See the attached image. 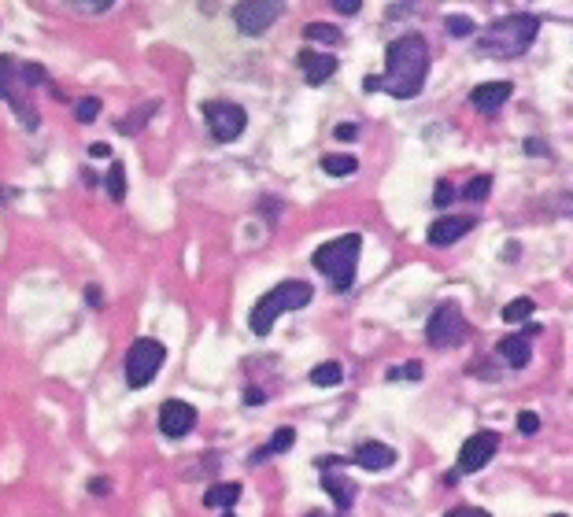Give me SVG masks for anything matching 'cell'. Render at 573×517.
Masks as SVG:
<instances>
[{"label":"cell","instance_id":"cell-2","mask_svg":"<svg viewBox=\"0 0 573 517\" xmlns=\"http://www.w3.org/2000/svg\"><path fill=\"white\" fill-rule=\"evenodd\" d=\"M41 85H48V71L41 64H26V60H15V55H0V100L12 104V111L23 119L26 130L41 126V114H37V104H34V93Z\"/></svg>","mask_w":573,"mask_h":517},{"label":"cell","instance_id":"cell-38","mask_svg":"<svg viewBox=\"0 0 573 517\" xmlns=\"http://www.w3.org/2000/svg\"><path fill=\"white\" fill-rule=\"evenodd\" d=\"M526 152H529V155H548L544 141H537V137H533V141H526Z\"/></svg>","mask_w":573,"mask_h":517},{"label":"cell","instance_id":"cell-28","mask_svg":"<svg viewBox=\"0 0 573 517\" xmlns=\"http://www.w3.org/2000/svg\"><path fill=\"white\" fill-rule=\"evenodd\" d=\"M447 34H451V37H470V34H474V23H470L467 15H451V19H447Z\"/></svg>","mask_w":573,"mask_h":517},{"label":"cell","instance_id":"cell-16","mask_svg":"<svg viewBox=\"0 0 573 517\" xmlns=\"http://www.w3.org/2000/svg\"><path fill=\"white\" fill-rule=\"evenodd\" d=\"M510 82H481L474 93H470V104L478 107V111H485V114H492L496 107H503L507 100H510Z\"/></svg>","mask_w":573,"mask_h":517},{"label":"cell","instance_id":"cell-7","mask_svg":"<svg viewBox=\"0 0 573 517\" xmlns=\"http://www.w3.org/2000/svg\"><path fill=\"white\" fill-rule=\"evenodd\" d=\"M426 340L429 348H458L463 340H470V322L463 318V307L451 300L440 303L426 322Z\"/></svg>","mask_w":573,"mask_h":517},{"label":"cell","instance_id":"cell-29","mask_svg":"<svg viewBox=\"0 0 573 517\" xmlns=\"http://www.w3.org/2000/svg\"><path fill=\"white\" fill-rule=\"evenodd\" d=\"M451 196H455L451 182H437V193H433V207H447V204H451Z\"/></svg>","mask_w":573,"mask_h":517},{"label":"cell","instance_id":"cell-18","mask_svg":"<svg viewBox=\"0 0 573 517\" xmlns=\"http://www.w3.org/2000/svg\"><path fill=\"white\" fill-rule=\"evenodd\" d=\"M293 443H297V429L293 425H281L252 458H248V462L256 466V462H266V458H274V454H285V451H293Z\"/></svg>","mask_w":573,"mask_h":517},{"label":"cell","instance_id":"cell-36","mask_svg":"<svg viewBox=\"0 0 573 517\" xmlns=\"http://www.w3.org/2000/svg\"><path fill=\"white\" fill-rule=\"evenodd\" d=\"M85 300H89V307H104V296H100V289H96V284H89V289H85Z\"/></svg>","mask_w":573,"mask_h":517},{"label":"cell","instance_id":"cell-8","mask_svg":"<svg viewBox=\"0 0 573 517\" xmlns=\"http://www.w3.org/2000/svg\"><path fill=\"white\" fill-rule=\"evenodd\" d=\"M204 123H207V130L218 144H229L248 130V111L234 100H207L204 104Z\"/></svg>","mask_w":573,"mask_h":517},{"label":"cell","instance_id":"cell-23","mask_svg":"<svg viewBox=\"0 0 573 517\" xmlns=\"http://www.w3.org/2000/svg\"><path fill=\"white\" fill-rule=\"evenodd\" d=\"M340 381H344L340 363H318V366L311 370V384H318V388H333V384H340Z\"/></svg>","mask_w":573,"mask_h":517},{"label":"cell","instance_id":"cell-17","mask_svg":"<svg viewBox=\"0 0 573 517\" xmlns=\"http://www.w3.org/2000/svg\"><path fill=\"white\" fill-rule=\"evenodd\" d=\"M241 484L237 481H218V484H211L207 492H204V506H211V510H234L237 506V499H241Z\"/></svg>","mask_w":573,"mask_h":517},{"label":"cell","instance_id":"cell-5","mask_svg":"<svg viewBox=\"0 0 573 517\" xmlns=\"http://www.w3.org/2000/svg\"><path fill=\"white\" fill-rule=\"evenodd\" d=\"M311 300H315V289H311L307 281H281V284H274L270 293H263V296L256 300V307H252V314H248V329H252L256 336H266L281 314L304 311Z\"/></svg>","mask_w":573,"mask_h":517},{"label":"cell","instance_id":"cell-4","mask_svg":"<svg viewBox=\"0 0 573 517\" xmlns=\"http://www.w3.org/2000/svg\"><path fill=\"white\" fill-rule=\"evenodd\" d=\"M359 252H363V237H359V234H344V237H333V241H326L322 248H315L311 266H315L322 277H329L333 293H348L352 284H356Z\"/></svg>","mask_w":573,"mask_h":517},{"label":"cell","instance_id":"cell-37","mask_svg":"<svg viewBox=\"0 0 573 517\" xmlns=\"http://www.w3.org/2000/svg\"><path fill=\"white\" fill-rule=\"evenodd\" d=\"M89 492H93V495H107V492H111V481L96 477V481H89Z\"/></svg>","mask_w":573,"mask_h":517},{"label":"cell","instance_id":"cell-22","mask_svg":"<svg viewBox=\"0 0 573 517\" xmlns=\"http://www.w3.org/2000/svg\"><path fill=\"white\" fill-rule=\"evenodd\" d=\"M304 37L307 41H315V45H340V26H333V23H307L304 26Z\"/></svg>","mask_w":573,"mask_h":517},{"label":"cell","instance_id":"cell-11","mask_svg":"<svg viewBox=\"0 0 573 517\" xmlns=\"http://www.w3.org/2000/svg\"><path fill=\"white\" fill-rule=\"evenodd\" d=\"M196 425V407L186 403V399H166V403L159 407V432L166 440H182L189 436Z\"/></svg>","mask_w":573,"mask_h":517},{"label":"cell","instance_id":"cell-26","mask_svg":"<svg viewBox=\"0 0 573 517\" xmlns=\"http://www.w3.org/2000/svg\"><path fill=\"white\" fill-rule=\"evenodd\" d=\"M488 189H492V174H478L474 182L463 185V200H485Z\"/></svg>","mask_w":573,"mask_h":517},{"label":"cell","instance_id":"cell-6","mask_svg":"<svg viewBox=\"0 0 573 517\" xmlns=\"http://www.w3.org/2000/svg\"><path fill=\"white\" fill-rule=\"evenodd\" d=\"M166 363V348L156 340V336H137L126 352V384L137 392V388H148L156 381V373L163 370Z\"/></svg>","mask_w":573,"mask_h":517},{"label":"cell","instance_id":"cell-12","mask_svg":"<svg viewBox=\"0 0 573 517\" xmlns=\"http://www.w3.org/2000/svg\"><path fill=\"white\" fill-rule=\"evenodd\" d=\"M470 229H474V218H467V214H444V218H437V222L429 225L426 241H429L433 248H451L455 241H463Z\"/></svg>","mask_w":573,"mask_h":517},{"label":"cell","instance_id":"cell-19","mask_svg":"<svg viewBox=\"0 0 573 517\" xmlns=\"http://www.w3.org/2000/svg\"><path fill=\"white\" fill-rule=\"evenodd\" d=\"M322 488L333 495V502L340 506V510H352V502H356V481H348V477H340V473H322Z\"/></svg>","mask_w":573,"mask_h":517},{"label":"cell","instance_id":"cell-39","mask_svg":"<svg viewBox=\"0 0 573 517\" xmlns=\"http://www.w3.org/2000/svg\"><path fill=\"white\" fill-rule=\"evenodd\" d=\"M363 89H367V93H377V89H381V78H377V75H370V78L363 82Z\"/></svg>","mask_w":573,"mask_h":517},{"label":"cell","instance_id":"cell-40","mask_svg":"<svg viewBox=\"0 0 573 517\" xmlns=\"http://www.w3.org/2000/svg\"><path fill=\"white\" fill-rule=\"evenodd\" d=\"M222 517H234V510H226V513H222Z\"/></svg>","mask_w":573,"mask_h":517},{"label":"cell","instance_id":"cell-27","mask_svg":"<svg viewBox=\"0 0 573 517\" xmlns=\"http://www.w3.org/2000/svg\"><path fill=\"white\" fill-rule=\"evenodd\" d=\"M388 381H422V363H407L399 370H388Z\"/></svg>","mask_w":573,"mask_h":517},{"label":"cell","instance_id":"cell-1","mask_svg":"<svg viewBox=\"0 0 573 517\" xmlns=\"http://www.w3.org/2000/svg\"><path fill=\"white\" fill-rule=\"evenodd\" d=\"M429 41L422 34H404L385 48V75L381 89L392 93L396 100H415L426 85L429 75Z\"/></svg>","mask_w":573,"mask_h":517},{"label":"cell","instance_id":"cell-15","mask_svg":"<svg viewBox=\"0 0 573 517\" xmlns=\"http://www.w3.org/2000/svg\"><path fill=\"white\" fill-rule=\"evenodd\" d=\"M496 352H499V359H503L510 370H522V366H529V363H533V343H529L522 333L503 336Z\"/></svg>","mask_w":573,"mask_h":517},{"label":"cell","instance_id":"cell-30","mask_svg":"<svg viewBox=\"0 0 573 517\" xmlns=\"http://www.w3.org/2000/svg\"><path fill=\"white\" fill-rule=\"evenodd\" d=\"M537 429H540V418H537L533 411H522V414H518V432H526V436H533Z\"/></svg>","mask_w":573,"mask_h":517},{"label":"cell","instance_id":"cell-21","mask_svg":"<svg viewBox=\"0 0 573 517\" xmlns=\"http://www.w3.org/2000/svg\"><path fill=\"white\" fill-rule=\"evenodd\" d=\"M104 189H107V196H111L115 204L126 200V170H123V163H111L107 178H104Z\"/></svg>","mask_w":573,"mask_h":517},{"label":"cell","instance_id":"cell-31","mask_svg":"<svg viewBox=\"0 0 573 517\" xmlns=\"http://www.w3.org/2000/svg\"><path fill=\"white\" fill-rule=\"evenodd\" d=\"M444 517H492V513L481 510V506H455V510H447Z\"/></svg>","mask_w":573,"mask_h":517},{"label":"cell","instance_id":"cell-13","mask_svg":"<svg viewBox=\"0 0 573 517\" xmlns=\"http://www.w3.org/2000/svg\"><path fill=\"white\" fill-rule=\"evenodd\" d=\"M352 458H356L359 470H370V473H381V470H392V466H396V451H392L388 443H381V440H363Z\"/></svg>","mask_w":573,"mask_h":517},{"label":"cell","instance_id":"cell-9","mask_svg":"<svg viewBox=\"0 0 573 517\" xmlns=\"http://www.w3.org/2000/svg\"><path fill=\"white\" fill-rule=\"evenodd\" d=\"M281 15H285L281 0H241V5H234V26L245 37H263Z\"/></svg>","mask_w":573,"mask_h":517},{"label":"cell","instance_id":"cell-35","mask_svg":"<svg viewBox=\"0 0 573 517\" xmlns=\"http://www.w3.org/2000/svg\"><path fill=\"white\" fill-rule=\"evenodd\" d=\"M89 155H93V159H111V144L96 141V144H89Z\"/></svg>","mask_w":573,"mask_h":517},{"label":"cell","instance_id":"cell-10","mask_svg":"<svg viewBox=\"0 0 573 517\" xmlns=\"http://www.w3.org/2000/svg\"><path fill=\"white\" fill-rule=\"evenodd\" d=\"M496 451H499V432H488V429L474 432L470 440H463V451H458V473L470 477V473L485 470V462Z\"/></svg>","mask_w":573,"mask_h":517},{"label":"cell","instance_id":"cell-25","mask_svg":"<svg viewBox=\"0 0 573 517\" xmlns=\"http://www.w3.org/2000/svg\"><path fill=\"white\" fill-rule=\"evenodd\" d=\"M96 114H100V96H82V100L75 104V119H78L82 126L96 123Z\"/></svg>","mask_w":573,"mask_h":517},{"label":"cell","instance_id":"cell-24","mask_svg":"<svg viewBox=\"0 0 573 517\" xmlns=\"http://www.w3.org/2000/svg\"><path fill=\"white\" fill-rule=\"evenodd\" d=\"M533 311H537V303H533L529 296H518V300H510V303L503 307V322H510V325H518V322L533 318Z\"/></svg>","mask_w":573,"mask_h":517},{"label":"cell","instance_id":"cell-20","mask_svg":"<svg viewBox=\"0 0 573 517\" xmlns=\"http://www.w3.org/2000/svg\"><path fill=\"white\" fill-rule=\"evenodd\" d=\"M322 170L329 178H348L359 170V159L348 155V152H329V155H322Z\"/></svg>","mask_w":573,"mask_h":517},{"label":"cell","instance_id":"cell-14","mask_svg":"<svg viewBox=\"0 0 573 517\" xmlns=\"http://www.w3.org/2000/svg\"><path fill=\"white\" fill-rule=\"evenodd\" d=\"M300 67H304V78H307V85H326L333 75H337V55H326V52H311V48H304L300 52Z\"/></svg>","mask_w":573,"mask_h":517},{"label":"cell","instance_id":"cell-33","mask_svg":"<svg viewBox=\"0 0 573 517\" xmlns=\"http://www.w3.org/2000/svg\"><path fill=\"white\" fill-rule=\"evenodd\" d=\"M333 134H337V141H352V137H356V134H359V130H356V126H352V123H340V126H337V130H333Z\"/></svg>","mask_w":573,"mask_h":517},{"label":"cell","instance_id":"cell-3","mask_svg":"<svg viewBox=\"0 0 573 517\" xmlns=\"http://www.w3.org/2000/svg\"><path fill=\"white\" fill-rule=\"evenodd\" d=\"M540 34V19L537 15H503L496 23H488L478 37V55L485 60H518V55L529 52V45Z\"/></svg>","mask_w":573,"mask_h":517},{"label":"cell","instance_id":"cell-41","mask_svg":"<svg viewBox=\"0 0 573 517\" xmlns=\"http://www.w3.org/2000/svg\"><path fill=\"white\" fill-rule=\"evenodd\" d=\"M555 517H566V513H555Z\"/></svg>","mask_w":573,"mask_h":517},{"label":"cell","instance_id":"cell-34","mask_svg":"<svg viewBox=\"0 0 573 517\" xmlns=\"http://www.w3.org/2000/svg\"><path fill=\"white\" fill-rule=\"evenodd\" d=\"M263 399H266V392H263V388H245V403H248V407L263 403Z\"/></svg>","mask_w":573,"mask_h":517},{"label":"cell","instance_id":"cell-32","mask_svg":"<svg viewBox=\"0 0 573 517\" xmlns=\"http://www.w3.org/2000/svg\"><path fill=\"white\" fill-rule=\"evenodd\" d=\"M333 8H337L340 15H359L363 5H356V0H333Z\"/></svg>","mask_w":573,"mask_h":517}]
</instances>
